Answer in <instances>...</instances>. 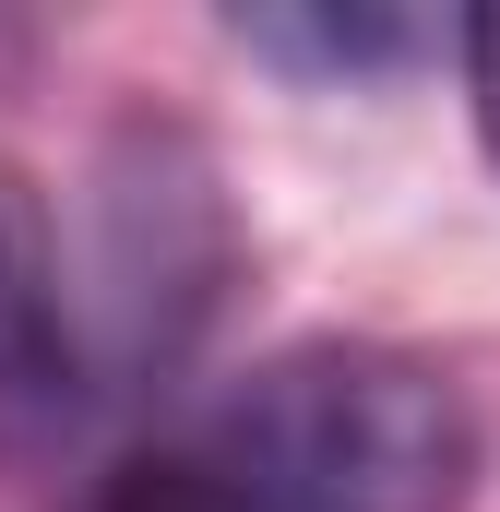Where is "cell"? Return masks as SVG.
I'll list each match as a JSON object with an SVG mask.
<instances>
[{"mask_svg": "<svg viewBox=\"0 0 500 512\" xmlns=\"http://www.w3.org/2000/svg\"><path fill=\"white\" fill-rule=\"evenodd\" d=\"M250 512H453L477 477V417L405 346H286L262 358L203 453Z\"/></svg>", "mask_w": 500, "mask_h": 512, "instance_id": "6da1fadb", "label": "cell"}, {"mask_svg": "<svg viewBox=\"0 0 500 512\" xmlns=\"http://www.w3.org/2000/svg\"><path fill=\"white\" fill-rule=\"evenodd\" d=\"M72 370V322H60V262L36 203L0 179V393H48Z\"/></svg>", "mask_w": 500, "mask_h": 512, "instance_id": "7a4b0ae2", "label": "cell"}, {"mask_svg": "<svg viewBox=\"0 0 500 512\" xmlns=\"http://www.w3.org/2000/svg\"><path fill=\"white\" fill-rule=\"evenodd\" d=\"M227 36L286 60V72H322V84H370V72L429 48V24H405V12H239Z\"/></svg>", "mask_w": 500, "mask_h": 512, "instance_id": "3957f363", "label": "cell"}, {"mask_svg": "<svg viewBox=\"0 0 500 512\" xmlns=\"http://www.w3.org/2000/svg\"><path fill=\"white\" fill-rule=\"evenodd\" d=\"M96 512H250L203 453H143V465H120L108 489H96Z\"/></svg>", "mask_w": 500, "mask_h": 512, "instance_id": "277c9868", "label": "cell"}, {"mask_svg": "<svg viewBox=\"0 0 500 512\" xmlns=\"http://www.w3.org/2000/svg\"><path fill=\"white\" fill-rule=\"evenodd\" d=\"M453 48H465V96H477V131H489V155H500V12H465V24H453Z\"/></svg>", "mask_w": 500, "mask_h": 512, "instance_id": "5b68a950", "label": "cell"}]
</instances>
